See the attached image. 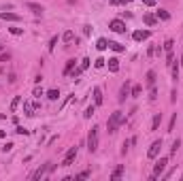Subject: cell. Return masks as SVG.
Wrapping results in <instances>:
<instances>
[{"label": "cell", "mask_w": 183, "mask_h": 181, "mask_svg": "<svg viewBox=\"0 0 183 181\" xmlns=\"http://www.w3.org/2000/svg\"><path fill=\"white\" fill-rule=\"evenodd\" d=\"M123 121H126V117H123L122 111H115V113H111L109 121H107V132H109V134H115V132H117V128L122 126Z\"/></svg>", "instance_id": "obj_1"}, {"label": "cell", "mask_w": 183, "mask_h": 181, "mask_svg": "<svg viewBox=\"0 0 183 181\" xmlns=\"http://www.w3.org/2000/svg\"><path fill=\"white\" fill-rule=\"evenodd\" d=\"M98 126H92V130L87 132V151L89 154H96L98 151Z\"/></svg>", "instance_id": "obj_2"}, {"label": "cell", "mask_w": 183, "mask_h": 181, "mask_svg": "<svg viewBox=\"0 0 183 181\" xmlns=\"http://www.w3.org/2000/svg\"><path fill=\"white\" fill-rule=\"evenodd\" d=\"M166 164H168V158H160L158 162H156V166H153V175H151V179H158L160 175L166 170Z\"/></svg>", "instance_id": "obj_3"}, {"label": "cell", "mask_w": 183, "mask_h": 181, "mask_svg": "<svg viewBox=\"0 0 183 181\" xmlns=\"http://www.w3.org/2000/svg\"><path fill=\"white\" fill-rule=\"evenodd\" d=\"M77 154H79V147H70V149L66 151V156H64L60 166H70V164L75 162V158H77Z\"/></svg>", "instance_id": "obj_4"}, {"label": "cell", "mask_w": 183, "mask_h": 181, "mask_svg": "<svg viewBox=\"0 0 183 181\" xmlns=\"http://www.w3.org/2000/svg\"><path fill=\"white\" fill-rule=\"evenodd\" d=\"M109 28L115 32V34H126V24H123L122 19H111Z\"/></svg>", "instance_id": "obj_5"}, {"label": "cell", "mask_w": 183, "mask_h": 181, "mask_svg": "<svg viewBox=\"0 0 183 181\" xmlns=\"http://www.w3.org/2000/svg\"><path fill=\"white\" fill-rule=\"evenodd\" d=\"M160 149H162V139H158V141H153L151 143V147L147 149V158H158V154H160Z\"/></svg>", "instance_id": "obj_6"}, {"label": "cell", "mask_w": 183, "mask_h": 181, "mask_svg": "<svg viewBox=\"0 0 183 181\" xmlns=\"http://www.w3.org/2000/svg\"><path fill=\"white\" fill-rule=\"evenodd\" d=\"M130 90H132V83H130V81L126 79V83H123L122 87H119V96H117V100H119V102H123L126 98L130 96Z\"/></svg>", "instance_id": "obj_7"}, {"label": "cell", "mask_w": 183, "mask_h": 181, "mask_svg": "<svg viewBox=\"0 0 183 181\" xmlns=\"http://www.w3.org/2000/svg\"><path fill=\"white\" fill-rule=\"evenodd\" d=\"M49 169H51V164H43V166H38L36 170H34V173H32V175H30V177H32V179H41V177H45V173H49Z\"/></svg>", "instance_id": "obj_8"}, {"label": "cell", "mask_w": 183, "mask_h": 181, "mask_svg": "<svg viewBox=\"0 0 183 181\" xmlns=\"http://www.w3.org/2000/svg\"><path fill=\"white\" fill-rule=\"evenodd\" d=\"M149 36H151V32H149V30H134V32H132V38H134L136 43H141V41H147Z\"/></svg>", "instance_id": "obj_9"}, {"label": "cell", "mask_w": 183, "mask_h": 181, "mask_svg": "<svg viewBox=\"0 0 183 181\" xmlns=\"http://www.w3.org/2000/svg\"><path fill=\"white\" fill-rule=\"evenodd\" d=\"M26 9H30V11L34 13V15H43V4H38V2H26Z\"/></svg>", "instance_id": "obj_10"}, {"label": "cell", "mask_w": 183, "mask_h": 181, "mask_svg": "<svg viewBox=\"0 0 183 181\" xmlns=\"http://www.w3.org/2000/svg\"><path fill=\"white\" fill-rule=\"evenodd\" d=\"M0 19H4V22H19L22 17H19L17 13H7V11H0Z\"/></svg>", "instance_id": "obj_11"}, {"label": "cell", "mask_w": 183, "mask_h": 181, "mask_svg": "<svg viewBox=\"0 0 183 181\" xmlns=\"http://www.w3.org/2000/svg\"><path fill=\"white\" fill-rule=\"evenodd\" d=\"M62 41H64V43H75V45L79 43V38L75 36V32H73V30H66V32L62 34Z\"/></svg>", "instance_id": "obj_12"}, {"label": "cell", "mask_w": 183, "mask_h": 181, "mask_svg": "<svg viewBox=\"0 0 183 181\" xmlns=\"http://www.w3.org/2000/svg\"><path fill=\"white\" fill-rule=\"evenodd\" d=\"M122 175H123V164H117V166L113 169V173H111V181H117Z\"/></svg>", "instance_id": "obj_13"}, {"label": "cell", "mask_w": 183, "mask_h": 181, "mask_svg": "<svg viewBox=\"0 0 183 181\" xmlns=\"http://www.w3.org/2000/svg\"><path fill=\"white\" fill-rule=\"evenodd\" d=\"M109 49H113L115 53H122V51H126V45L117 43V41H109Z\"/></svg>", "instance_id": "obj_14"}, {"label": "cell", "mask_w": 183, "mask_h": 181, "mask_svg": "<svg viewBox=\"0 0 183 181\" xmlns=\"http://www.w3.org/2000/svg\"><path fill=\"white\" fill-rule=\"evenodd\" d=\"M34 109H36V107H34L32 102L26 100V102H24V115H26V117H32V115H34Z\"/></svg>", "instance_id": "obj_15"}, {"label": "cell", "mask_w": 183, "mask_h": 181, "mask_svg": "<svg viewBox=\"0 0 183 181\" xmlns=\"http://www.w3.org/2000/svg\"><path fill=\"white\" fill-rule=\"evenodd\" d=\"M92 94H94V105L100 107V105H102V90H100V87H94Z\"/></svg>", "instance_id": "obj_16"}, {"label": "cell", "mask_w": 183, "mask_h": 181, "mask_svg": "<svg viewBox=\"0 0 183 181\" xmlns=\"http://www.w3.org/2000/svg\"><path fill=\"white\" fill-rule=\"evenodd\" d=\"M143 22H145L147 26H156V24H158V17L151 15V13H145V15H143Z\"/></svg>", "instance_id": "obj_17"}, {"label": "cell", "mask_w": 183, "mask_h": 181, "mask_svg": "<svg viewBox=\"0 0 183 181\" xmlns=\"http://www.w3.org/2000/svg\"><path fill=\"white\" fill-rule=\"evenodd\" d=\"M107 62H109V71L111 72H117V71H119V60H117V58H109Z\"/></svg>", "instance_id": "obj_18"}, {"label": "cell", "mask_w": 183, "mask_h": 181, "mask_svg": "<svg viewBox=\"0 0 183 181\" xmlns=\"http://www.w3.org/2000/svg\"><path fill=\"white\" fill-rule=\"evenodd\" d=\"M145 79H147V85H149V87H153V85H156V71H147Z\"/></svg>", "instance_id": "obj_19"}, {"label": "cell", "mask_w": 183, "mask_h": 181, "mask_svg": "<svg viewBox=\"0 0 183 181\" xmlns=\"http://www.w3.org/2000/svg\"><path fill=\"white\" fill-rule=\"evenodd\" d=\"M160 124H162V113H156L153 120H151V130H158Z\"/></svg>", "instance_id": "obj_20"}, {"label": "cell", "mask_w": 183, "mask_h": 181, "mask_svg": "<svg viewBox=\"0 0 183 181\" xmlns=\"http://www.w3.org/2000/svg\"><path fill=\"white\" fill-rule=\"evenodd\" d=\"M156 17H158V22H160V19H162V22H168V19H171V13L164 11V9H160V11L156 13Z\"/></svg>", "instance_id": "obj_21"}, {"label": "cell", "mask_w": 183, "mask_h": 181, "mask_svg": "<svg viewBox=\"0 0 183 181\" xmlns=\"http://www.w3.org/2000/svg\"><path fill=\"white\" fill-rule=\"evenodd\" d=\"M96 49H98V51L109 49V41H107V38H98V41H96Z\"/></svg>", "instance_id": "obj_22"}, {"label": "cell", "mask_w": 183, "mask_h": 181, "mask_svg": "<svg viewBox=\"0 0 183 181\" xmlns=\"http://www.w3.org/2000/svg\"><path fill=\"white\" fill-rule=\"evenodd\" d=\"M179 66H181V64H177V60H175V62L171 64V71H172V81H177V79H179Z\"/></svg>", "instance_id": "obj_23"}, {"label": "cell", "mask_w": 183, "mask_h": 181, "mask_svg": "<svg viewBox=\"0 0 183 181\" xmlns=\"http://www.w3.org/2000/svg\"><path fill=\"white\" fill-rule=\"evenodd\" d=\"M141 94H143V87H141V85H132V90H130V96H132V98H138Z\"/></svg>", "instance_id": "obj_24"}, {"label": "cell", "mask_w": 183, "mask_h": 181, "mask_svg": "<svg viewBox=\"0 0 183 181\" xmlns=\"http://www.w3.org/2000/svg\"><path fill=\"white\" fill-rule=\"evenodd\" d=\"M94 113H96V105H89V107L85 109V113H83V117H85V120H89Z\"/></svg>", "instance_id": "obj_25"}, {"label": "cell", "mask_w": 183, "mask_h": 181, "mask_svg": "<svg viewBox=\"0 0 183 181\" xmlns=\"http://www.w3.org/2000/svg\"><path fill=\"white\" fill-rule=\"evenodd\" d=\"M89 58H83V60H81V64H79V66H77V68H79V71L83 72V71H87V68H89Z\"/></svg>", "instance_id": "obj_26"}, {"label": "cell", "mask_w": 183, "mask_h": 181, "mask_svg": "<svg viewBox=\"0 0 183 181\" xmlns=\"http://www.w3.org/2000/svg\"><path fill=\"white\" fill-rule=\"evenodd\" d=\"M179 147H181V141H179V139H177V141H172V147H171V156H177Z\"/></svg>", "instance_id": "obj_27"}, {"label": "cell", "mask_w": 183, "mask_h": 181, "mask_svg": "<svg viewBox=\"0 0 183 181\" xmlns=\"http://www.w3.org/2000/svg\"><path fill=\"white\" fill-rule=\"evenodd\" d=\"M47 98H49V100H58V98H60V90H49Z\"/></svg>", "instance_id": "obj_28"}, {"label": "cell", "mask_w": 183, "mask_h": 181, "mask_svg": "<svg viewBox=\"0 0 183 181\" xmlns=\"http://www.w3.org/2000/svg\"><path fill=\"white\" fill-rule=\"evenodd\" d=\"M75 62H77V60H68V62H66V66H64V75H70V71L75 68Z\"/></svg>", "instance_id": "obj_29"}, {"label": "cell", "mask_w": 183, "mask_h": 181, "mask_svg": "<svg viewBox=\"0 0 183 181\" xmlns=\"http://www.w3.org/2000/svg\"><path fill=\"white\" fill-rule=\"evenodd\" d=\"M19 102H22V96H15V98H13V102H11V113H15V111H17Z\"/></svg>", "instance_id": "obj_30"}, {"label": "cell", "mask_w": 183, "mask_h": 181, "mask_svg": "<svg viewBox=\"0 0 183 181\" xmlns=\"http://www.w3.org/2000/svg\"><path fill=\"white\" fill-rule=\"evenodd\" d=\"M172 45H175V43H172V38H166V41H164V51H172Z\"/></svg>", "instance_id": "obj_31"}, {"label": "cell", "mask_w": 183, "mask_h": 181, "mask_svg": "<svg viewBox=\"0 0 183 181\" xmlns=\"http://www.w3.org/2000/svg\"><path fill=\"white\" fill-rule=\"evenodd\" d=\"M156 98H158V90H156V85H153V87H149V100L153 102Z\"/></svg>", "instance_id": "obj_32"}, {"label": "cell", "mask_w": 183, "mask_h": 181, "mask_svg": "<svg viewBox=\"0 0 183 181\" xmlns=\"http://www.w3.org/2000/svg\"><path fill=\"white\" fill-rule=\"evenodd\" d=\"M55 45H58V36H51V41H49L47 49H49V51H53V49H55Z\"/></svg>", "instance_id": "obj_33"}, {"label": "cell", "mask_w": 183, "mask_h": 181, "mask_svg": "<svg viewBox=\"0 0 183 181\" xmlns=\"http://www.w3.org/2000/svg\"><path fill=\"white\" fill-rule=\"evenodd\" d=\"M175 126H177V113L172 115V120H171V124H168V132H172L175 130Z\"/></svg>", "instance_id": "obj_34"}, {"label": "cell", "mask_w": 183, "mask_h": 181, "mask_svg": "<svg viewBox=\"0 0 183 181\" xmlns=\"http://www.w3.org/2000/svg\"><path fill=\"white\" fill-rule=\"evenodd\" d=\"M89 177V170H81L79 175H75V179H87Z\"/></svg>", "instance_id": "obj_35"}, {"label": "cell", "mask_w": 183, "mask_h": 181, "mask_svg": "<svg viewBox=\"0 0 183 181\" xmlns=\"http://www.w3.org/2000/svg\"><path fill=\"white\" fill-rule=\"evenodd\" d=\"M9 30H11L13 36H22V34H24V30H22V28H9Z\"/></svg>", "instance_id": "obj_36"}, {"label": "cell", "mask_w": 183, "mask_h": 181, "mask_svg": "<svg viewBox=\"0 0 183 181\" xmlns=\"http://www.w3.org/2000/svg\"><path fill=\"white\" fill-rule=\"evenodd\" d=\"M11 60V53H4V51H2V53H0V62H9Z\"/></svg>", "instance_id": "obj_37"}, {"label": "cell", "mask_w": 183, "mask_h": 181, "mask_svg": "<svg viewBox=\"0 0 183 181\" xmlns=\"http://www.w3.org/2000/svg\"><path fill=\"white\" fill-rule=\"evenodd\" d=\"M43 94H45V92H43V87H34V98H41Z\"/></svg>", "instance_id": "obj_38"}, {"label": "cell", "mask_w": 183, "mask_h": 181, "mask_svg": "<svg viewBox=\"0 0 183 181\" xmlns=\"http://www.w3.org/2000/svg\"><path fill=\"white\" fill-rule=\"evenodd\" d=\"M104 62H107V60H102V58H98V60L94 62V66H96V68H102V66H104Z\"/></svg>", "instance_id": "obj_39"}, {"label": "cell", "mask_w": 183, "mask_h": 181, "mask_svg": "<svg viewBox=\"0 0 183 181\" xmlns=\"http://www.w3.org/2000/svg\"><path fill=\"white\" fill-rule=\"evenodd\" d=\"M15 132H17V134H28V130H26L24 126H17V128H15Z\"/></svg>", "instance_id": "obj_40"}, {"label": "cell", "mask_w": 183, "mask_h": 181, "mask_svg": "<svg viewBox=\"0 0 183 181\" xmlns=\"http://www.w3.org/2000/svg\"><path fill=\"white\" fill-rule=\"evenodd\" d=\"M141 2H143L145 7H153V4H156V0H141Z\"/></svg>", "instance_id": "obj_41"}, {"label": "cell", "mask_w": 183, "mask_h": 181, "mask_svg": "<svg viewBox=\"0 0 183 181\" xmlns=\"http://www.w3.org/2000/svg\"><path fill=\"white\" fill-rule=\"evenodd\" d=\"M13 147H15V145H13V143H7V145H4V147H2V151H11Z\"/></svg>", "instance_id": "obj_42"}, {"label": "cell", "mask_w": 183, "mask_h": 181, "mask_svg": "<svg viewBox=\"0 0 183 181\" xmlns=\"http://www.w3.org/2000/svg\"><path fill=\"white\" fill-rule=\"evenodd\" d=\"M128 2H132V0H117V4H128Z\"/></svg>", "instance_id": "obj_43"}, {"label": "cell", "mask_w": 183, "mask_h": 181, "mask_svg": "<svg viewBox=\"0 0 183 181\" xmlns=\"http://www.w3.org/2000/svg\"><path fill=\"white\" fill-rule=\"evenodd\" d=\"M2 51H4V45H2V43H0V53H2Z\"/></svg>", "instance_id": "obj_44"}, {"label": "cell", "mask_w": 183, "mask_h": 181, "mask_svg": "<svg viewBox=\"0 0 183 181\" xmlns=\"http://www.w3.org/2000/svg\"><path fill=\"white\" fill-rule=\"evenodd\" d=\"M181 66H183V53H181Z\"/></svg>", "instance_id": "obj_45"}]
</instances>
